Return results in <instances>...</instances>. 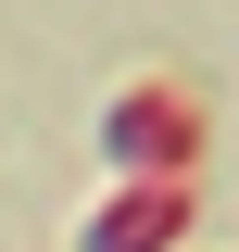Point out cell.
<instances>
[{"label": "cell", "instance_id": "1", "mask_svg": "<svg viewBox=\"0 0 239 252\" xmlns=\"http://www.w3.org/2000/svg\"><path fill=\"white\" fill-rule=\"evenodd\" d=\"M101 152H114L126 177H177V189H189V152H202V101H189L177 76H151V89H126L114 114H101Z\"/></svg>", "mask_w": 239, "mask_h": 252}, {"label": "cell", "instance_id": "2", "mask_svg": "<svg viewBox=\"0 0 239 252\" xmlns=\"http://www.w3.org/2000/svg\"><path fill=\"white\" fill-rule=\"evenodd\" d=\"M177 240H189V189L177 177H126L114 202L76 227V252H177Z\"/></svg>", "mask_w": 239, "mask_h": 252}]
</instances>
